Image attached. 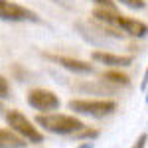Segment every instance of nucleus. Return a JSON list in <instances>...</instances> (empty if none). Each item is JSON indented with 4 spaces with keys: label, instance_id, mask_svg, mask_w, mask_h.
<instances>
[{
    "label": "nucleus",
    "instance_id": "obj_1",
    "mask_svg": "<svg viewBox=\"0 0 148 148\" xmlns=\"http://www.w3.org/2000/svg\"><path fill=\"white\" fill-rule=\"evenodd\" d=\"M93 18L97 20V22L105 24V26H114V28H119L121 32H125L128 36H134V38H144L148 34V26L144 22H140V20H134V18H126L123 14H119V12H114V8H95L93 10Z\"/></svg>",
    "mask_w": 148,
    "mask_h": 148
},
{
    "label": "nucleus",
    "instance_id": "obj_2",
    "mask_svg": "<svg viewBox=\"0 0 148 148\" xmlns=\"http://www.w3.org/2000/svg\"><path fill=\"white\" fill-rule=\"evenodd\" d=\"M36 123L47 132L53 134H77L85 128L83 121L71 114H38Z\"/></svg>",
    "mask_w": 148,
    "mask_h": 148
},
{
    "label": "nucleus",
    "instance_id": "obj_3",
    "mask_svg": "<svg viewBox=\"0 0 148 148\" xmlns=\"http://www.w3.org/2000/svg\"><path fill=\"white\" fill-rule=\"evenodd\" d=\"M69 109L81 114H89L95 119L109 116L111 113L116 111V103L111 99H71L67 103Z\"/></svg>",
    "mask_w": 148,
    "mask_h": 148
},
{
    "label": "nucleus",
    "instance_id": "obj_4",
    "mask_svg": "<svg viewBox=\"0 0 148 148\" xmlns=\"http://www.w3.org/2000/svg\"><path fill=\"white\" fill-rule=\"evenodd\" d=\"M6 123H8V126H10L16 134H20L26 142H34V144L44 142V134H42V132L32 125V121L26 119L20 111H8V113H6Z\"/></svg>",
    "mask_w": 148,
    "mask_h": 148
},
{
    "label": "nucleus",
    "instance_id": "obj_5",
    "mask_svg": "<svg viewBox=\"0 0 148 148\" xmlns=\"http://www.w3.org/2000/svg\"><path fill=\"white\" fill-rule=\"evenodd\" d=\"M0 20L4 22H38V14L10 0H0Z\"/></svg>",
    "mask_w": 148,
    "mask_h": 148
},
{
    "label": "nucleus",
    "instance_id": "obj_6",
    "mask_svg": "<svg viewBox=\"0 0 148 148\" xmlns=\"http://www.w3.org/2000/svg\"><path fill=\"white\" fill-rule=\"evenodd\" d=\"M28 105L36 111L46 113V111H56L61 105V101L56 93L47 91V89H32L28 93Z\"/></svg>",
    "mask_w": 148,
    "mask_h": 148
},
{
    "label": "nucleus",
    "instance_id": "obj_7",
    "mask_svg": "<svg viewBox=\"0 0 148 148\" xmlns=\"http://www.w3.org/2000/svg\"><path fill=\"white\" fill-rule=\"evenodd\" d=\"M91 57L103 65H109V67H128V65H132L130 56H114L109 51H93Z\"/></svg>",
    "mask_w": 148,
    "mask_h": 148
},
{
    "label": "nucleus",
    "instance_id": "obj_8",
    "mask_svg": "<svg viewBox=\"0 0 148 148\" xmlns=\"http://www.w3.org/2000/svg\"><path fill=\"white\" fill-rule=\"evenodd\" d=\"M51 59H53L56 63H59L61 67L73 71V73H93V65L87 63V61L73 59V57H65V56H53Z\"/></svg>",
    "mask_w": 148,
    "mask_h": 148
},
{
    "label": "nucleus",
    "instance_id": "obj_9",
    "mask_svg": "<svg viewBox=\"0 0 148 148\" xmlns=\"http://www.w3.org/2000/svg\"><path fill=\"white\" fill-rule=\"evenodd\" d=\"M24 146H26V140L22 136L0 128V148H24Z\"/></svg>",
    "mask_w": 148,
    "mask_h": 148
},
{
    "label": "nucleus",
    "instance_id": "obj_10",
    "mask_svg": "<svg viewBox=\"0 0 148 148\" xmlns=\"http://www.w3.org/2000/svg\"><path fill=\"white\" fill-rule=\"evenodd\" d=\"M103 79L109 81V83H116V85H128V77L125 73H119V71H107L103 75Z\"/></svg>",
    "mask_w": 148,
    "mask_h": 148
},
{
    "label": "nucleus",
    "instance_id": "obj_11",
    "mask_svg": "<svg viewBox=\"0 0 148 148\" xmlns=\"http://www.w3.org/2000/svg\"><path fill=\"white\" fill-rule=\"evenodd\" d=\"M121 4H125L128 8H132V10H142L144 6H146V2L144 0H119Z\"/></svg>",
    "mask_w": 148,
    "mask_h": 148
},
{
    "label": "nucleus",
    "instance_id": "obj_12",
    "mask_svg": "<svg viewBox=\"0 0 148 148\" xmlns=\"http://www.w3.org/2000/svg\"><path fill=\"white\" fill-rule=\"evenodd\" d=\"M8 95H10V85H8L6 77L0 75V99H6Z\"/></svg>",
    "mask_w": 148,
    "mask_h": 148
},
{
    "label": "nucleus",
    "instance_id": "obj_13",
    "mask_svg": "<svg viewBox=\"0 0 148 148\" xmlns=\"http://www.w3.org/2000/svg\"><path fill=\"white\" fill-rule=\"evenodd\" d=\"M146 142H148V134H146V132H142V134L136 138V142L132 144V148H146Z\"/></svg>",
    "mask_w": 148,
    "mask_h": 148
},
{
    "label": "nucleus",
    "instance_id": "obj_14",
    "mask_svg": "<svg viewBox=\"0 0 148 148\" xmlns=\"http://www.w3.org/2000/svg\"><path fill=\"white\" fill-rule=\"evenodd\" d=\"M77 136H79V138H97V136H99V132H97V130H87V128H83V130L77 132Z\"/></svg>",
    "mask_w": 148,
    "mask_h": 148
},
{
    "label": "nucleus",
    "instance_id": "obj_15",
    "mask_svg": "<svg viewBox=\"0 0 148 148\" xmlns=\"http://www.w3.org/2000/svg\"><path fill=\"white\" fill-rule=\"evenodd\" d=\"M95 4H99V6H103V8H114L113 0H93Z\"/></svg>",
    "mask_w": 148,
    "mask_h": 148
},
{
    "label": "nucleus",
    "instance_id": "obj_16",
    "mask_svg": "<svg viewBox=\"0 0 148 148\" xmlns=\"http://www.w3.org/2000/svg\"><path fill=\"white\" fill-rule=\"evenodd\" d=\"M77 148H93V144L91 142H85V144H81V146H77Z\"/></svg>",
    "mask_w": 148,
    "mask_h": 148
},
{
    "label": "nucleus",
    "instance_id": "obj_17",
    "mask_svg": "<svg viewBox=\"0 0 148 148\" xmlns=\"http://www.w3.org/2000/svg\"><path fill=\"white\" fill-rule=\"evenodd\" d=\"M2 109H4V107H2V103H0V111H2Z\"/></svg>",
    "mask_w": 148,
    "mask_h": 148
},
{
    "label": "nucleus",
    "instance_id": "obj_18",
    "mask_svg": "<svg viewBox=\"0 0 148 148\" xmlns=\"http://www.w3.org/2000/svg\"><path fill=\"white\" fill-rule=\"evenodd\" d=\"M146 103H148V93H146Z\"/></svg>",
    "mask_w": 148,
    "mask_h": 148
}]
</instances>
